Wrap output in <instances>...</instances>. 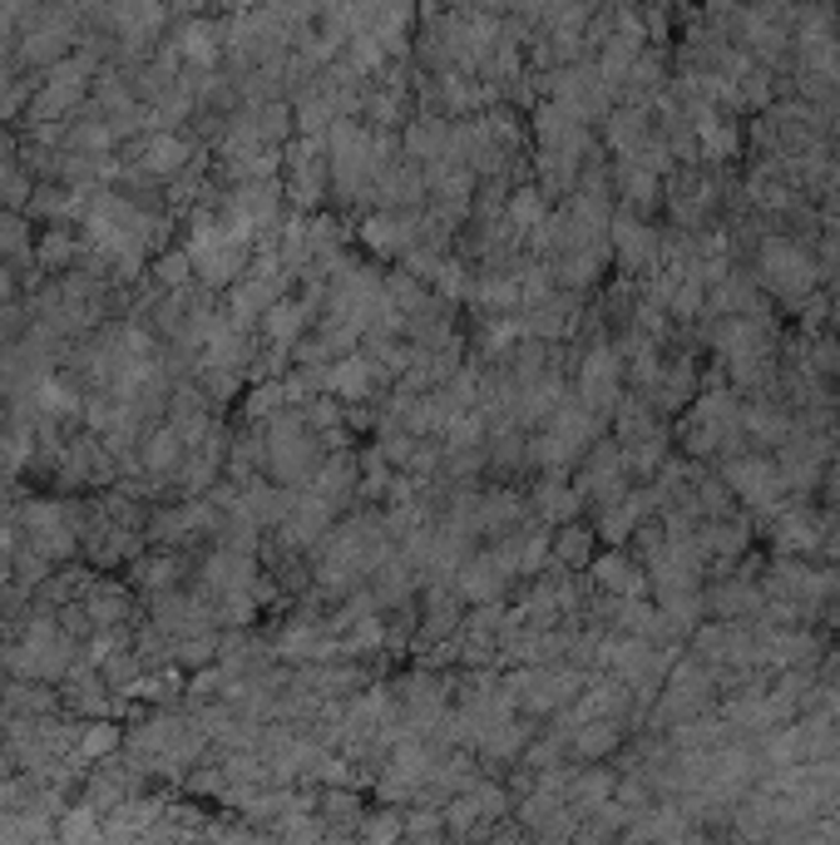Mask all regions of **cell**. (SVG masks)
<instances>
[{
  "label": "cell",
  "mask_w": 840,
  "mask_h": 845,
  "mask_svg": "<svg viewBox=\"0 0 840 845\" xmlns=\"http://www.w3.org/2000/svg\"><path fill=\"white\" fill-rule=\"evenodd\" d=\"M188 268H193V258H188V252H173V258L158 262V278H164V282H183Z\"/></svg>",
  "instance_id": "cell-21"
},
{
  "label": "cell",
  "mask_w": 840,
  "mask_h": 845,
  "mask_svg": "<svg viewBox=\"0 0 840 845\" xmlns=\"http://www.w3.org/2000/svg\"><path fill=\"white\" fill-rule=\"evenodd\" d=\"M836 327H840V302H836Z\"/></svg>",
  "instance_id": "cell-25"
},
{
  "label": "cell",
  "mask_w": 840,
  "mask_h": 845,
  "mask_svg": "<svg viewBox=\"0 0 840 845\" xmlns=\"http://www.w3.org/2000/svg\"><path fill=\"white\" fill-rule=\"evenodd\" d=\"M721 480H727V485L737 489V495L747 499L751 509H776V505H781V489H786L781 470L771 465V460H761V455H741V460H731V465L721 470Z\"/></svg>",
  "instance_id": "cell-2"
},
{
  "label": "cell",
  "mask_w": 840,
  "mask_h": 845,
  "mask_svg": "<svg viewBox=\"0 0 840 845\" xmlns=\"http://www.w3.org/2000/svg\"><path fill=\"white\" fill-rule=\"evenodd\" d=\"M579 505H583V489H579V485H559V480L539 485V495H534V509H539L544 519H553V525H569V519H579Z\"/></svg>",
  "instance_id": "cell-7"
},
{
  "label": "cell",
  "mask_w": 840,
  "mask_h": 845,
  "mask_svg": "<svg viewBox=\"0 0 840 845\" xmlns=\"http://www.w3.org/2000/svg\"><path fill=\"white\" fill-rule=\"evenodd\" d=\"M0 297H5V278H0Z\"/></svg>",
  "instance_id": "cell-26"
},
{
  "label": "cell",
  "mask_w": 840,
  "mask_h": 845,
  "mask_svg": "<svg viewBox=\"0 0 840 845\" xmlns=\"http://www.w3.org/2000/svg\"><path fill=\"white\" fill-rule=\"evenodd\" d=\"M613 248H618V262L628 272H648V268H658L662 262V243H658V233L648 228V223H638V218H613Z\"/></svg>",
  "instance_id": "cell-5"
},
{
  "label": "cell",
  "mask_w": 840,
  "mask_h": 845,
  "mask_svg": "<svg viewBox=\"0 0 840 845\" xmlns=\"http://www.w3.org/2000/svg\"><path fill=\"white\" fill-rule=\"evenodd\" d=\"M697 509H707V515H727V509H731L727 489H721L717 480H707V485H702V495H697Z\"/></svg>",
  "instance_id": "cell-19"
},
{
  "label": "cell",
  "mask_w": 840,
  "mask_h": 845,
  "mask_svg": "<svg viewBox=\"0 0 840 845\" xmlns=\"http://www.w3.org/2000/svg\"><path fill=\"white\" fill-rule=\"evenodd\" d=\"M593 578H598L603 588H613V594H628V598H642V594H648V578H642L638 564H632L628 554H618V549H613V554H598V559H593Z\"/></svg>",
  "instance_id": "cell-6"
},
{
  "label": "cell",
  "mask_w": 840,
  "mask_h": 845,
  "mask_svg": "<svg viewBox=\"0 0 840 845\" xmlns=\"http://www.w3.org/2000/svg\"><path fill=\"white\" fill-rule=\"evenodd\" d=\"M435 282L445 288V297H460V288H464V272L455 268V262H440V272H435Z\"/></svg>",
  "instance_id": "cell-22"
},
{
  "label": "cell",
  "mask_w": 840,
  "mask_h": 845,
  "mask_svg": "<svg viewBox=\"0 0 840 845\" xmlns=\"http://www.w3.org/2000/svg\"><path fill=\"white\" fill-rule=\"evenodd\" d=\"M173 450H178V430H164V436H158L154 446H148V465L164 470L168 460H173Z\"/></svg>",
  "instance_id": "cell-20"
},
{
  "label": "cell",
  "mask_w": 840,
  "mask_h": 845,
  "mask_svg": "<svg viewBox=\"0 0 840 845\" xmlns=\"http://www.w3.org/2000/svg\"><path fill=\"white\" fill-rule=\"evenodd\" d=\"M618 381H623V357L613 347H593L589 357H583L579 396L589 401L593 410H613V406H618Z\"/></svg>",
  "instance_id": "cell-3"
},
{
  "label": "cell",
  "mask_w": 840,
  "mask_h": 845,
  "mask_svg": "<svg viewBox=\"0 0 840 845\" xmlns=\"http://www.w3.org/2000/svg\"><path fill=\"white\" fill-rule=\"evenodd\" d=\"M267 331H272L277 341H292L296 331H302V307H296V302H277V307L267 312Z\"/></svg>",
  "instance_id": "cell-15"
},
{
  "label": "cell",
  "mask_w": 840,
  "mask_h": 845,
  "mask_svg": "<svg viewBox=\"0 0 840 845\" xmlns=\"http://www.w3.org/2000/svg\"><path fill=\"white\" fill-rule=\"evenodd\" d=\"M771 515H776V525H771V544H776V554H816L820 549L826 529H820V519L810 515V509L776 505Z\"/></svg>",
  "instance_id": "cell-4"
},
{
  "label": "cell",
  "mask_w": 840,
  "mask_h": 845,
  "mask_svg": "<svg viewBox=\"0 0 840 845\" xmlns=\"http://www.w3.org/2000/svg\"><path fill=\"white\" fill-rule=\"evenodd\" d=\"M549 559H553V564H563V568L589 564V559H593V529H583L579 519H569V525L559 529V539L549 544Z\"/></svg>",
  "instance_id": "cell-8"
},
{
  "label": "cell",
  "mask_w": 840,
  "mask_h": 845,
  "mask_svg": "<svg viewBox=\"0 0 840 845\" xmlns=\"http://www.w3.org/2000/svg\"><path fill=\"white\" fill-rule=\"evenodd\" d=\"M712 608H717L721 618H747V613H757V608H766V604H761V594L751 584H727V588L712 594Z\"/></svg>",
  "instance_id": "cell-11"
},
{
  "label": "cell",
  "mask_w": 840,
  "mask_h": 845,
  "mask_svg": "<svg viewBox=\"0 0 840 845\" xmlns=\"http://www.w3.org/2000/svg\"><path fill=\"white\" fill-rule=\"evenodd\" d=\"M761 278H766V288L776 292L781 302L806 307L810 292H816V262H810L796 243L766 238V243H761Z\"/></svg>",
  "instance_id": "cell-1"
},
{
  "label": "cell",
  "mask_w": 840,
  "mask_h": 845,
  "mask_svg": "<svg viewBox=\"0 0 840 845\" xmlns=\"http://www.w3.org/2000/svg\"><path fill=\"white\" fill-rule=\"evenodd\" d=\"M361 233H366V243H371V248H381V252H401L405 248V228L395 218H385V213L366 223Z\"/></svg>",
  "instance_id": "cell-14"
},
{
  "label": "cell",
  "mask_w": 840,
  "mask_h": 845,
  "mask_svg": "<svg viewBox=\"0 0 840 845\" xmlns=\"http://www.w3.org/2000/svg\"><path fill=\"white\" fill-rule=\"evenodd\" d=\"M623 193H628V203H638V209H652L658 203V173L648 169H623Z\"/></svg>",
  "instance_id": "cell-13"
},
{
  "label": "cell",
  "mask_w": 840,
  "mask_h": 845,
  "mask_svg": "<svg viewBox=\"0 0 840 845\" xmlns=\"http://www.w3.org/2000/svg\"><path fill=\"white\" fill-rule=\"evenodd\" d=\"M114 746H119V726L99 722L85 732V756H104V752H114Z\"/></svg>",
  "instance_id": "cell-18"
},
{
  "label": "cell",
  "mask_w": 840,
  "mask_h": 845,
  "mask_svg": "<svg viewBox=\"0 0 840 845\" xmlns=\"http://www.w3.org/2000/svg\"><path fill=\"white\" fill-rule=\"evenodd\" d=\"M509 213H514V223H519V228H534V223H544V199L534 189H524L519 199L509 203Z\"/></svg>",
  "instance_id": "cell-17"
},
{
  "label": "cell",
  "mask_w": 840,
  "mask_h": 845,
  "mask_svg": "<svg viewBox=\"0 0 840 845\" xmlns=\"http://www.w3.org/2000/svg\"><path fill=\"white\" fill-rule=\"evenodd\" d=\"M613 410H618V446H638V440H648V436H662L652 410L642 406V401H628V406H613Z\"/></svg>",
  "instance_id": "cell-10"
},
{
  "label": "cell",
  "mask_w": 840,
  "mask_h": 845,
  "mask_svg": "<svg viewBox=\"0 0 840 845\" xmlns=\"http://www.w3.org/2000/svg\"><path fill=\"white\" fill-rule=\"evenodd\" d=\"M178 164H183V144L178 139H154V149H148V169L154 173H168V169H178Z\"/></svg>",
  "instance_id": "cell-16"
},
{
  "label": "cell",
  "mask_w": 840,
  "mask_h": 845,
  "mask_svg": "<svg viewBox=\"0 0 840 845\" xmlns=\"http://www.w3.org/2000/svg\"><path fill=\"white\" fill-rule=\"evenodd\" d=\"M366 835H371V841H395V835H401V821H391V815H376V821L366 825Z\"/></svg>",
  "instance_id": "cell-23"
},
{
  "label": "cell",
  "mask_w": 840,
  "mask_h": 845,
  "mask_svg": "<svg viewBox=\"0 0 840 845\" xmlns=\"http://www.w3.org/2000/svg\"><path fill=\"white\" fill-rule=\"evenodd\" d=\"M65 258H69V243L49 238V243H45V262H55V268H59V262H65Z\"/></svg>",
  "instance_id": "cell-24"
},
{
  "label": "cell",
  "mask_w": 840,
  "mask_h": 845,
  "mask_svg": "<svg viewBox=\"0 0 840 845\" xmlns=\"http://www.w3.org/2000/svg\"><path fill=\"white\" fill-rule=\"evenodd\" d=\"M326 381H332V391H341V396H366V391H371V367H366L361 357H346V361H336Z\"/></svg>",
  "instance_id": "cell-12"
},
{
  "label": "cell",
  "mask_w": 840,
  "mask_h": 845,
  "mask_svg": "<svg viewBox=\"0 0 840 845\" xmlns=\"http://www.w3.org/2000/svg\"><path fill=\"white\" fill-rule=\"evenodd\" d=\"M618 746V717H589L579 722V736H573V752L579 756H603Z\"/></svg>",
  "instance_id": "cell-9"
}]
</instances>
